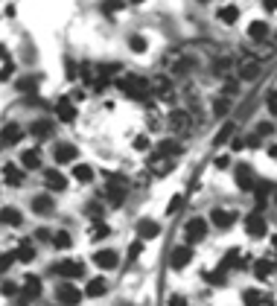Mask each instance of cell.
Segmentation results:
<instances>
[{
	"label": "cell",
	"instance_id": "obj_1",
	"mask_svg": "<svg viewBox=\"0 0 277 306\" xmlns=\"http://www.w3.org/2000/svg\"><path fill=\"white\" fill-rule=\"evenodd\" d=\"M117 85L123 88V93L134 96V99H146V93H149V82L143 76H137V73H125Z\"/></svg>",
	"mask_w": 277,
	"mask_h": 306
},
{
	"label": "cell",
	"instance_id": "obj_2",
	"mask_svg": "<svg viewBox=\"0 0 277 306\" xmlns=\"http://www.w3.org/2000/svg\"><path fill=\"white\" fill-rule=\"evenodd\" d=\"M260 70H263V61L257 59V56H242L239 64H237V76H239V82H254V79L260 76Z\"/></svg>",
	"mask_w": 277,
	"mask_h": 306
},
{
	"label": "cell",
	"instance_id": "obj_3",
	"mask_svg": "<svg viewBox=\"0 0 277 306\" xmlns=\"http://www.w3.org/2000/svg\"><path fill=\"white\" fill-rule=\"evenodd\" d=\"M102 192H105L108 204L120 207V204L125 201V178H120V175H108V187H105Z\"/></svg>",
	"mask_w": 277,
	"mask_h": 306
},
{
	"label": "cell",
	"instance_id": "obj_4",
	"mask_svg": "<svg viewBox=\"0 0 277 306\" xmlns=\"http://www.w3.org/2000/svg\"><path fill=\"white\" fill-rule=\"evenodd\" d=\"M82 298H85V292H82L76 283H62V286L56 289V301L64 304V306H79Z\"/></svg>",
	"mask_w": 277,
	"mask_h": 306
},
{
	"label": "cell",
	"instance_id": "obj_5",
	"mask_svg": "<svg viewBox=\"0 0 277 306\" xmlns=\"http://www.w3.org/2000/svg\"><path fill=\"white\" fill-rule=\"evenodd\" d=\"M50 271H53L56 277H64V280H76V277L85 274V266L76 263V260H62V263H53Z\"/></svg>",
	"mask_w": 277,
	"mask_h": 306
},
{
	"label": "cell",
	"instance_id": "obj_6",
	"mask_svg": "<svg viewBox=\"0 0 277 306\" xmlns=\"http://www.w3.org/2000/svg\"><path fill=\"white\" fill-rule=\"evenodd\" d=\"M184 236H187V242L190 245L201 242V239L207 236V222H204L201 216H193V219L184 225Z\"/></svg>",
	"mask_w": 277,
	"mask_h": 306
},
{
	"label": "cell",
	"instance_id": "obj_7",
	"mask_svg": "<svg viewBox=\"0 0 277 306\" xmlns=\"http://www.w3.org/2000/svg\"><path fill=\"white\" fill-rule=\"evenodd\" d=\"M245 233L254 236V239H260V236L269 233V222L263 219V213H248L245 216Z\"/></svg>",
	"mask_w": 277,
	"mask_h": 306
},
{
	"label": "cell",
	"instance_id": "obj_8",
	"mask_svg": "<svg viewBox=\"0 0 277 306\" xmlns=\"http://www.w3.org/2000/svg\"><path fill=\"white\" fill-rule=\"evenodd\" d=\"M149 91H155L160 99H166V102H172L175 99V91H172V82H169V76L166 73H160V76H155L152 82H149Z\"/></svg>",
	"mask_w": 277,
	"mask_h": 306
},
{
	"label": "cell",
	"instance_id": "obj_9",
	"mask_svg": "<svg viewBox=\"0 0 277 306\" xmlns=\"http://www.w3.org/2000/svg\"><path fill=\"white\" fill-rule=\"evenodd\" d=\"M166 125H169V131H172V134H184L187 128H190V114L181 111V108H175V111H169Z\"/></svg>",
	"mask_w": 277,
	"mask_h": 306
},
{
	"label": "cell",
	"instance_id": "obj_10",
	"mask_svg": "<svg viewBox=\"0 0 277 306\" xmlns=\"http://www.w3.org/2000/svg\"><path fill=\"white\" fill-rule=\"evenodd\" d=\"M237 187H239L242 192H251V190L257 187V175H254V169H251L248 163H239V166H237Z\"/></svg>",
	"mask_w": 277,
	"mask_h": 306
},
{
	"label": "cell",
	"instance_id": "obj_11",
	"mask_svg": "<svg viewBox=\"0 0 277 306\" xmlns=\"http://www.w3.org/2000/svg\"><path fill=\"white\" fill-rule=\"evenodd\" d=\"M21 140H24V128H21L18 122H6L3 131H0V143L15 146V143H21Z\"/></svg>",
	"mask_w": 277,
	"mask_h": 306
},
{
	"label": "cell",
	"instance_id": "obj_12",
	"mask_svg": "<svg viewBox=\"0 0 277 306\" xmlns=\"http://www.w3.org/2000/svg\"><path fill=\"white\" fill-rule=\"evenodd\" d=\"M190 260H193V245H178V248L169 254V266H172V268H184Z\"/></svg>",
	"mask_w": 277,
	"mask_h": 306
},
{
	"label": "cell",
	"instance_id": "obj_13",
	"mask_svg": "<svg viewBox=\"0 0 277 306\" xmlns=\"http://www.w3.org/2000/svg\"><path fill=\"white\" fill-rule=\"evenodd\" d=\"M53 157H56V163H73V160L79 157V149H76L73 143H59V146L53 149Z\"/></svg>",
	"mask_w": 277,
	"mask_h": 306
},
{
	"label": "cell",
	"instance_id": "obj_14",
	"mask_svg": "<svg viewBox=\"0 0 277 306\" xmlns=\"http://www.w3.org/2000/svg\"><path fill=\"white\" fill-rule=\"evenodd\" d=\"M93 266L96 268H117L120 257H117V251H96L93 254Z\"/></svg>",
	"mask_w": 277,
	"mask_h": 306
},
{
	"label": "cell",
	"instance_id": "obj_15",
	"mask_svg": "<svg viewBox=\"0 0 277 306\" xmlns=\"http://www.w3.org/2000/svg\"><path fill=\"white\" fill-rule=\"evenodd\" d=\"M172 166H175V163L160 152L152 154V160H149V172H152V175H166V172H172Z\"/></svg>",
	"mask_w": 277,
	"mask_h": 306
},
{
	"label": "cell",
	"instance_id": "obj_16",
	"mask_svg": "<svg viewBox=\"0 0 277 306\" xmlns=\"http://www.w3.org/2000/svg\"><path fill=\"white\" fill-rule=\"evenodd\" d=\"M210 222H213L216 228L225 230V228H231V225L237 222V213H234V210H225V207H216L213 213H210Z\"/></svg>",
	"mask_w": 277,
	"mask_h": 306
},
{
	"label": "cell",
	"instance_id": "obj_17",
	"mask_svg": "<svg viewBox=\"0 0 277 306\" xmlns=\"http://www.w3.org/2000/svg\"><path fill=\"white\" fill-rule=\"evenodd\" d=\"M3 178H6L9 187H24V169L18 163H6L3 166Z\"/></svg>",
	"mask_w": 277,
	"mask_h": 306
},
{
	"label": "cell",
	"instance_id": "obj_18",
	"mask_svg": "<svg viewBox=\"0 0 277 306\" xmlns=\"http://www.w3.org/2000/svg\"><path fill=\"white\" fill-rule=\"evenodd\" d=\"M56 114H59V117H62L64 122H73L76 117H79V114H76V105H73V102H70L67 96H62V99L56 102Z\"/></svg>",
	"mask_w": 277,
	"mask_h": 306
},
{
	"label": "cell",
	"instance_id": "obj_19",
	"mask_svg": "<svg viewBox=\"0 0 277 306\" xmlns=\"http://www.w3.org/2000/svg\"><path fill=\"white\" fill-rule=\"evenodd\" d=\"M160 233V225L158 222H152V219H140L137 222V236L140 239H155Z\"/></svg>",
	"mask_w": 277,
	"mask_h": 306
},
{
	"label": "cell",
	"instance_id": "obj_20",
	"mask_svg": "<svg viewBox=\"0 0 277 306\" xmlns=\"http://www.w3.org/2000/svg\"><path fill=\"white\" fill-rule=\"evenodd\" d=\"M30 134L32 137H53V120H47V117H41V120H35L30 125Z\"/></svg>",
	"mask_w": 277,
	"mask_h": 306
},
{
	"label": "cell",
	"instance_id": "obj_21",
	"mask_svg": "<svg viewBox=\"0 0 277 306\" xmlns=\"http://www.w3.org/2000/svg\"><path fill=\"white\" fill-rule=\"evenodd\" d=\"M53 210H56V204H53V198H50V195H35V198H32V213L50 216Z\"/></svg>",
	"mask_w": 277,
	"mask_h": 306
},
{
	"label": "cell",
	"instance_id": "obj_22",
	"mask_svg": "<svg viewBox=\"0 0 277 306\" xmlns=\"http://www.w3.org/2000/svg\"><path fill=\"white\" fill-rule=\"evenodd\" d=\"M44 181H47V187H50L53 192H62L64 187H67V178H64L59 169H47V172H44Z\"/></svg>",
	"mask_w": 277,
	"mask_h": 306
},
{
	"label": "cell",
	"instance_id": "obj_23",
	"mask_svg": "<svg viewBox=\"0 0 277 306\" xmlns=\"http://www.w3.org/2000/svg\"><path fill=\"white\" fill-rule=\"evenodd\" d=\"M38 295H41V280L32 277V274L24 277V304H27V301H35Z\"/></svg>",
	"mask_w": 277,
	"mask_h": 306
},
{
	"label": "cell",
	"instance_id": "obj_24",
	"mask_svg": "<svg viewBox=\"0 0 277 306\" xmlns=\"http://www.w3.org/2000/svg\"><path fill=\"white\" fill-rule=\"evenodd\" d=\"M0 222L9 225V228H18V225L24 222V213H21L18 207H3V210H0Z\"/></svg>",
	"mask_w": 277,
	"mask_h": 306
},
{
	"label": "cell",
	"instance_id": "obj_25",
	"mask_svg": "<svg viewBox=\"0 0 277 306\" xmlns=\"http://www.w3.org/2000/svg\"><path fill=\"white\" fill-rule=\"evenodd\" d=\"M237 266H242V254H239V248H231L228 254H225V260H222V271H231V268H237Z\"/></svg>",
	"mask_w": 277,
	"mask_h": 306
},
{
	"label": "cell",
	"instance_id": "obj_26",
	"mask_svg": "<svg viewBox=\"0 0 277 306\" xmlns=\"http://www.w3.org/2000/svg\"><path fill=\"white\" fill-rule=\"evenodd\" d=\"M219 21L228 24V27L237 24V21H239V6H222V9H219Z\"/></svg>",
	"mask_w": 277,
	"mask_h": 306
},
{
	"label": "cell",
	"instance_id": "obj_27",
	"mask_svg": "<svg viewBox=\"0 0 277 306\" xmlns=\"http://www.w3.org/2000/svg\"><path fill=\"white\" fill-rule=\"evenodd\" d=\"M15 260H21V263H32V260H35V245H32L30 239H24L21 248H18V254H15Z\"/></svg>",
	"mask_w": 277,
	"mask_h": 306
},
{
	"label": "cell",
	"instance_id": "obj_28",
	"mask_svg": "<svg viewBox=\"0 0 277 306\" xmlns=\"http://www.w3.org/2000/svg\"><path fill=\"white\" fill-rule=\"evenodd\" d=\"M85 295H88V298H102V295H105V280H102V277L88 280V286H85Z\"/></svg>",
	"mask_w": 277,
	"mask_h": 306
},
{
	"label": "cell",
	"instance_id": "obj_29",
	"mask_svg": "<svg viewBox=\"0 0 277 306\" xmlns=\"http://www.w3.org/2000/svg\"><path fill=\"white\" fill-rule=\"evenodd\" d=\"M50 242H53V248H59V251H67V248H70V245H73V236H70V233H67V230H56V233H53V239H50Z\"/></svg>",
	"mask_w": 277,
	"mask_h": 306
},
{
	"label": "cell",
	"instance_id": "obj_30",
	"mask_svg": "<svg viewBox=\"0 0 277 306\" xmlns=\"http://www.w3.org/2000/svg\"><path fill=\"white\" fill-rule=\"evenodd\" d=\"M231 67H234V59H231V56H219V59L213 61V73L216 76H228Z\"/></svg>",
	"mask_w": 277,
	"mask_h": 306
},
{
	"label": "cell",
	"instance_id": "obj_31",
	"mask_svg": "<svg viewBox=\"0 0 277 306\" xmlns=\"http://www.w3.org/2000/svg\"><path fill=\"white\" fill-rule=\"evenodd\" d=\"M73 178L82 181V184H88V181H93V169L88 163H76V166H73Z\"/></svg>",
	"mask_w": 277,
	"mask_h": 306
},
{
	"label": "cell",
	"instance_id": "obj_32",
	"mask_svg": "<svg viewBox=\"0 0 277 306\" xmlns=\"http://www.w3.org/2000/svg\"><path fill=\"white\" fill-rule=\"evenodd\" d=\"M248 35H251L254 41H266V35H269V24H263V21H254V24L248 27Z\"/></svg>",
	"mask_w": 277,
	"mask_h": 306
},
{
	"label": "cell",
	"instance_id": "obj_33",
	"mask_svg": "<svg viewBox=\"0 0 277 306\" xmlns=\"http://www.w3.org/2000/svg\"><path fill=\"white\" fill-rule=\"evenodd\" d=\"M21 166H24V169H38V166H41V154L35 152V149H32V152H24L21 154Z\"/></svg>",
	"mask_w": 277,
	"mask_h": 306
},
{
	"label": "cell",
	"instance_id": "obj_34",
	"mask_svg": "<svg viewBox=\"0 0 277 306\" xmlns=\"http://www.w3.org/2000/svg\"><path fill=\"white\" fill-rule=\"evenodd\" d=\"M242 301H245V306H263V304H269V298H263V292H257V289H248L245 295H242Z\"/></svg>",
	"mask_w": 277,
	"mask_h": 306
},
{
	"label": "cell",
	"instance_id": "obj_35",
	"mask_svg": "<svg viewBox=\"0 0 277 306\" xmlns=\"http://www.w3.org/2000/svg\"><path fill=\"white\" fill-rule=\"evenodd\" d=\"M234 131H237V125H234V122H225V125H222V128H219V134H216V146H222V143H228V140H231V137H234Z\"/></svg>",
	"mask_w": 277,
	"mask_h": 306
},
{
	"label": "cell",
	"instance_id": "obj_36",
	"mask_svg": "<svg viewBox=\"0 0 277 306\" xmlns=\"http://www.w3.org/2000/svg\"><path fill=\"white\" fill-rule=\"evenodd\" d=\"M272 268H275L272 260H257V263H254V274L260 277V280H266V277L272 274Z\"/></svg>",
	"mask_w": 277,
	"mask_h": 306
},
{
	"label": "cell",
	"instance_id": "obj_37",
	"mask_svg": "<svg viewBox=\"0 0 277 306\" xmlns=\"http://www.w3.org/2000/svg\"><path fill=\"white\" fill-rule=\"evenodd\" d=\"M251 192H257V204L263 207V204H266V198L272 195V184H257V187L251 190Z\"/></svg>",
	"mask_w": 277,
	"mask_h": 306
},
{
	"label": "cell",
	"instance_id": "obj_38",
	"mask_svg": "<svg viewBox=\"0 0 277 306\" xmlns=\"http://www.w3.org/2000/svg\"><path fill=\"white\" fill-rule=\"evenodd\" d=\"M231 111V102H228V96H222V99H216L213 102V117H225Z\"/></svg>",
	"mask_w": 277,
	"mask_h": 306
},
{
	"label": "cell",
	"instance_id": "obj_39",
	"mask_svg": "<svg viewBox=\"0 0 277 306\" xmlns=\"http://www.w3.org/2000/svg\"><path fill=\"white\" fill-rule=\"evenodd\" d=\"M128 47H131L134 53H143V50H146V38H143V35H131V38H128Z\"/></svg>",
	"mask_w": 277,
	"mask_h": 306
},
{
	"label": "cell",
	"instance_id": "obj_40",
	"mask_svg": "<svg viewBox=\"0 0 277 306\" xmlns=\"http://www.w3.org/2000/svg\"><path fill=\"white\" fill-rule=\"evenodd\" d=\"M181 207H184V195H172L169 204H166V213H178Z\"/></svg>",
	"mask_w": 277,
	"mask_h": 306
},
{
	"label": "cell",
	"instance_id": "obj_41",
	"mask_svg": "<svg viewBox=\"0 0 277 306\" xmlns=\"http://www.w3.org/2000/svg\"><path fill=\"white\" fill-rule=\"evenodd\" d=\"M275 44H260V53H257V59L260 61H266V59H272V56H275Z\"/></svg>",
	"mask_w": 277,
	"mask_h": 306
},
{
	"label": "cell",
	"instance_id": "obj_42",
	"mask_svg": "<svg viewBox=\"0 0 277 306\" xmlns=\"http://www.w3.org/2000/svg\"><path fill=\"white\" fill-rule=\"evenodd\" d=\"M225 274H228V271H222V268H219V271H207V283H213V286H222V283H225Z\"/></svg>",
	"mask_w": 277,
	"mask_h": 306
},
{
	"label": "cell",
	"instance_id": "obj_43",
	"mask_svg": "<svg viewBox=\"0 0 277 306\" xmlns=\"http://www.w3.org/2000/svg\"><path fill=\"white\" fill-rule=\"evenodd\" d=\"M257 134H263V137H272V134H275V122H260V125H257Z\"/></svg>",
	"mask_w": 277,
	"mask_h": 306
},
{
	"label": "cell",
	"instance_id": "obj_44",
	"mask_svg": "<svg viewBox=\"0 0 277 306\" xmlns=\"http://www.w3.org/2000/svg\"><path fill=\"white\" fill-rule=\"evenodd\" d=\"M108 233H111V228H108V225H96V228L91 230L93 239H102V236H108Z\"/></svg>",
	"mask_w": 277,
	"mask_h": 306
},
{
	"label": "cell",
	"instance_id": "obj_45",
	"mask_svg": "<svg viewBox=\"0 0 277 306\" xmlns=\"http://www.w3.org/2000/svg\"><path fill=\"white\" fill-rule=\"evenodd\" d=\"M237 91H239V82H234V79H231V82H225V91H222V93H225V96L231 99V96H234Z\"/></svg>",
	"mask_w": 277,
	"mask_h": 306
},
{
	"label": "cell",
	"instance_id": "obj_46",
	"mask_svg": "<svg viewBox=\"0 0 277 306\" xmlns=\"http://www.w3.org/2000/svg\"><path fill=\"white\" fill-rule=\"evenodd\" d=\"M140 251H143V242H140V239L128 245V257H131V260H134V257H140Z\"/></svg>",
	"mask_w": 277,
	"mask_h": 306
},
{
	"label": "cell",
	"instance_id": "obj_47",
	"mask_svg": "<svg viewBox=\"0 0 277 306\" xmlns=\"http://www.w3.org/2000/svg\"><path fill=\"white\" fill-rule=\"evenodd\" d=\"M88 216H93V219L99 216V219H102V204H96V201H91V204H88Z\"/></svg>",
	"mask_w": 277,
	"mask_h": 306
},
{
	"label": "cell",
	"instance_id": "obj_48",
	"mask_svg": "<svg viewBox=\"0 0 277 306\" xmlns=\"http://www.w3.org/2000/svg\"><path fill=\"white\" fill-rule=\"evenodd\" d=\"M35 236H38L41 242H47V239H53V230H47V228H38V230H35Z\"/></svg>",
	"mask_w": 277,
	"mask_h": 306
},
{
	"label": "cell",
	"instance_id": "obj_49",
	"mask_svg": "<svg viewBox=\"0 0 277 306\" xmlns=\"http://www.w3.org/2000/svg\"><path fill=\"white\" fill-rule=\"evenodd\" d=\"M9 266H12V254H3V251H0V271H6Z\"/></svg>",
	"mask_w": 277,
	"mask_h": 306
},
{
	"label": "cell",
	"instance_id": "obj_50",
	"mask_svg": "<svg viewBox=\"0 0 277 306\" xmlns=\"http://www.w3.org/2000/svg\"><path fill=\"white\" fill-rule=\"evenodd\" d=\"M120 6H123V0H108V3L102 6V9H105V12H117Z\"/></svg>",
	"mask_w": 277,
	"mask_h": 306
},
{
	"label": "cell",
	"instance_id": "obj_51",
	"mask_svg": "<svg viewBox=\"0 0 277 306\" xmlns=\"http://www.w3.org/2000/svg\"><path fill=\"white\" fill-rule=\"evenodd\" d=\"M134 149H137V152L149 149V140H146V137H137V140H134Z\"/></svg>",
	"mask_w": 277,
	"mask_h": 306
},
{
	"label": "cell",
	"instance_id": "obj_52",
	"mask_svg": "<svg viewBox=\"0 0 277 306\" xmlns=\"http://www.w3.org/2000/svg\"><path fill=\"white\" fill-rule=\"evenodd\" d=\"M0 292H3V295H15V292H18V286H15V283H3V286H0Z\"/></svg>",
	"mask_w": 277,
	"mask_h": 306
},
{
	"label": "cell",
	"instance_id": "obj_53",
	"mask_svg": "<svg viewBox=\"0 0 277 306\" xmlns=\"http://www.w3.org/2000/svg\"><path fill=\"white\" fill-rule=\"evenodd\" d=\"M169 306H187L184 295H172V298H169Z\"/></svg>",
	"mask_w": 277,
	"mask_h": 306
},
{
	"label": "cell",
	"instance_id": "obj_54",
	"mask_svg": "<svg viewBox=\"0 0 277 306\" xmlns=\"http://www.w3.org/2000/svg\"><path fill=\"white\" fill-rule=\"evenodd\" d=\"M263 6H266L269 12H277V0H263Z\"/></svg>",
	"mask_w": 277,
	"mask_h": 306
},
{
	"label": "cell",
	"instance_id": "obj_55",
	"mask_svg": "<svg viewBox=\"0 0 277 306\" xmlns=\"http://www.w3.org/2000/svg\"><path fill=\"white\" fill-rule=\"evenodd\" d=\"M269 154H272V157H277V146H272V149H269Z\"/></svg>",
	"mask_w": 277,
	"mask_h": 306
},
{
	"label": "cell",
	"instance_id": "obj_56",
	"mask_svg": "<svg viewBox=\"0 0 277 306\" xmlns=\"http://www.w3.org/2000/svg\"><path fill=\"white\" fill-rule=\"evenodd\" d=\"M128 3H143V0H128Z\"/></svg>",
	"mask_w": 277,
	"mask_h": 306
},
{
	"label": "cell",
	"instance_id": "obj_57",
	"mask_svg": "<svg viewBox=\"0 0 277 306\" xmlns=\"http://www.w3.org/2000/svg\"><path fill=\"white\" fill-rule=\"evenodd\" d=\"M275 47H277V35H275Z\"/></svg>",
	"mask_w": 277,
	"mask_h": 306
},
{
	"label": "cell",
	"instance_id": "obj_58",
	"mask_svg": "<svg viewBox=\"0 0 277 306\" xmlns=\"http://www.w3.org/2000/svg\"><path fill=\"white\" fill-rule=\"evenodd\" d=\"M198 3H207V0H198Z\"/></svg>",
	"mask_w": 277,
	"mask_h": 306
},
{
	"label": "cell",
	"instance_id": "obj_59",
	"mask_svg": "<svg viewBox=\"0 0 277 306\" xmlns=\"http://www.w3.org/2000/svg\"><path fill=\"white\" fill-rule=\"evenodd\" d=\"M275 204H277V195H275Z\"/></svg>",
	"mask_w": 277,
	"mask_h": 306
},
{
	"label": "cell",
	"instance_id": "obj_60",
	"mask_svg": "<svg viewBox=\"0 0 277 306\" xmlns=\"http://www.w3.org/2000/svg\"><path fill=\"white\" fill-rule=\"evenodd\" d=\"M0 146H3V143H0Z\"/></svg>",
	"mask_w": 277,
	"mask_h": 306
}]
</instances>
